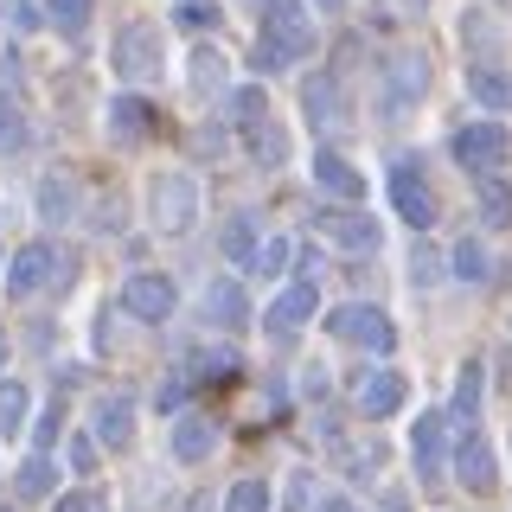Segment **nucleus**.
I'll use <instances>...</instances> for the list:
<instances>
[{
  "instance_id": "1",
  "label": "nucleus",
  "mask_w": 512,
  "mask_h": 512,
  "mask_svg": "<svg viewBox=\"0 0 512 512\" xmlns=\"http://www.w3.org/2000/svg\"><path fill=\"white\" fill-rule=\"evenodd\" d=\"M314 52V13L308 0H263V26H256V71H288Z\"/></svg>"
},
{
  "instance_id": "2",
  "label": "nucleus",
  "mask_w": 512,
  "mask_h": 512,
  "mask_svg": "<svg viewBox=\"0 0 512 512\" xmlns=\"http://www.w3.org/2000/svg\"><path fill=\"white\" fill-rule=\"evenodd\" d=\"M148 224L160 237H186L199 224V180L192 173H154L148 180Z\"/></svg>"
},
{
  "instance_id": "3",
  "label": "nucleus",
  "mask_w": 512,
  "mask_h": 512,
  "mask_svg": "<svg viewBox=\"0 0 512 512\" xmlns=\"http://www.w3.org/2000/svg\"><path fill=\"white\" fill-rule=\"evenodd\" d=\"M109 64L128 77V84H141V77H160V64H167V32L154 20H128L116 32V45H109Z\"/></svg>"
},
{
  "instance_id": "4",
  "label": "nucleus",
  "mask_w": 512,
  "mask_h": 512,
  "mask_svg": "<svg viewBox=\"0 0 512 512\" xmlns=\"http://www.w3.org/2000/svg\"><path fill=\"white\" fill-rule=\"evenodd\" d=\"M327 333H333V340H346V346H365V352H391L397 346V327L372 308V301H346V308H333L327 314Z\"/></svg>"
},
{
  "instance_id": "5",
  "label": "nucleus",
  "mask_w": 512,
  "mask_h": 512,
  "mask_svg": "<svg viewBox=\"0 0 512 512\" xmlns=\"http://www.w3.org/2000/svg\"><path fill=\"white\" fill-rule=\"evenodd\" d=\"M448 148H455V160H461L468 173H493V167L512 154V128H506V122H468L455 141H448Z\"/></svg>"
},
{
  "instance_id": "6",
  "label": "nucleus",
  "mask_w": 512,
  "mask_h": 512,
  "mask_svg": "<svg viewBox=\"0 0 512 512\" xmlns=\"http://www.w3.org/2000/svg\"><path fill=\"white\" fill-rule=\"evenodd\" d=\"M391 205H397V218L410 224V231H429L442 212H436V192H429V180L416 173V160H397L391 167Z\"/></svg>"
},
{
  "instance_id": "7",
  "label": "nucleus",
  "mask_w": 512,
  "mask_h": 512,
  "mask_svg": "<svg viewBox=\"0 0 512 512\" xmlns=\"http://www.w3.org/2000/svg\"><path fill=\"white\" fill-rule=\"evenodd\" d=\"M122 308L135 314V320H173V308H180V288H173L160 269H135V276L122 282Z\"/></svg>"
},
{
  "instance_id": "8",
  "label": "nucleus",
  "mask_w": 512,
  "mask_h": 512,
  "mask_svg": "<svg viewBox=\"0 0 512 512\" xmlns=\"http://www.w3.org/2000/svg\"><path fill=\"white\" fill-rule=\"evenodd\" d=\"M442 455H448V416L442 410L416 416V429H410V468H416V480H442Z\"/></svg>"
},
{
  "instance_id": "9",
  "label": "nucleus",
  "mask_w": 512,
  "mask_h": 512,
  "mask_svg": "<svg viewBox=\"0 0 512 512\" xmlns=\"http://www.w3.org/2000/svg\"><path fill=\"white\" fill-rule=\"evenodd\" d=\"M314 224H320V231L333 237V244H346V250H365V256L378 250V218L352 212V199H340V205H327V212H314Z\"/></svg>"
},
{
  "instance_id": "10",
  "label": "nucleus",
  "mask_w": 512,
  "mask_h": 512,
  "mask_svg": "<svg viewBox=\"0 0 512 512\" xmlns=\"http://www.w3.org/2000/svg\"><path fill=\"white\" fill-rule=\"evenodd\" d=\"M314 308H320L314 282H295V288H282V295H276V301L263 308V327H269V333H282V340H288V333H301V327L314 320Z\"/></svg>"
},
{
  "instance_id": "11",
  "label": "nucleus",
  "mask_w": 512,
  "mask_h": 512,
  "mask_svg": "<svg viewBox=\"0 0 512 512\" xmlns=\"http://www.w3.org/2000/svg\"><path fill=\"white\" fill-rule=\"evenodd\" d=\"M52 276H58L52 244H20V250H13V263H7V295H32V288H45Z\"/></svg>"
},
{
  "instance_id": "12",
  "label": "nucleus",
  "mask_w": 512,
  "mask_h": 512,
  "mask_svg": "<svg viewBox=\"0 0 512 512\" xmlns=\"http://www.w3.org/2000/svg\"><path fill=\"white\" fill-rule=\"evenodd\" d=\"M404 397H410V378L391 372V365H378V372L359 378V410L365 416H397V410H404Z\"/></svg>"
},
{
  "instance_id": "13",
  "label": "nucleus",
  "mask_w": 512,
  "mask_h": 512,
  "mask_svg": "<svg viewBox=\"0 0 512 512\" xmlns=\"http://www.w3.org/2000/svg\"><path fill=\"white\" fill-rule=\"evenodd\" d=\"M90 436H96V448H128L135 442V404L128 397H103L90 410Z\"/></svg>"
},
{
  "instance_id": "14",
  "label": "nucleus",
  "mask_w": 512,
  "mask_h": 512,
  "mask_svg": "<svg viewBox=\"0 0 512 512\" xmlns=\"http://www.w3.org/2000/svg\"><path fill=\"white\" fill-rule=\"evenodd\" d=\"M308 173H314V186H320V192H333V199H365V173L352 167L346 154H333V148H320Z\"/></svg>"
},
{
  "instance_id": "15",
  "label": "nucleus",
  "mask_w": 512,
  "mask_h": 512,
  "mask_svg": "<svg viewBox=\"0 0 512 512\" xmlns=\"http://www.w3.org/2000/svg\"><path fill=\"white\" fill-rule=\"evenodd\" d=\"M468 96L480 109H493V116H506L512 109V71H500L487 58H468Z\"/></svg>"
},
{
  "instance_id": "16",
  "label": "nucleus",
  "mask_w": 512,
  "mask_h": 512,
  "mask_svg": "<svg viewBox=\"0 0 512 512\" xmlns=\"http://www.w3.org/2000/svg\"><path fill=\"white\" fill-rule=\"evenodd\" d=\"M301 109H308V122L314 128H340L346 122V96H340V77H308V84H301Z\"/></svg>"
},
{
  "instance_id": "17",
  "label": "nucleus",
  "mask_w": 512,
  "mask_h": 512,
  "mask_svg": "<svg viewBox=\"0 0 512 512\" xmlns=\"http://www.w3.org/2000/svg\"><path fill=\"white\" fill-rule=\"evenodd\" d=\"M109 135H116V141H148L154 135V109L141 103L135 90L109 96Z\"/></svg>"
},
{
  "instance_id": "18",
  "label": "nucleus",
  "mask_w": 512,
  "mask_h": 512,
  "mask_svg": "<svg viewBox=\"0 0 512 512\" xmlns=\"http://www.w3.org/2000/svg\"><path fill=\"white\" fill-rule=\"evenodd\" d=\"M455 474H461V487H474V493H493L500 487V461H493V448L468 436L461 442V455H455Z\"/></svg>"
},
{
  "instance_id": "19",
  "label": "nucleus",
  "mask_w": 512,
  "mask_h": 512,
  "mask_svg": "<svg viewBox=\"0 0 512 512\" xmlns=\"http://www.w3.org/2000/svg\"><path fill=\"white\" fill-rule=\"evenodd\" d=\"M205 320H218V327H244V320H250V295L231 276L205 282Z\"/></svg>"
},
{
  "instance_id": "20",
  "label": "nucleus",
  "mask_w": 512,
  "mask_h": 512,
  "mask_svg": "<svg viewBox=\"0 0 512 512\" xmlns=\"http://www.w3.org/2000/svg\"><path fill=\"white\" fill-rule=\"evenodd\" d=\"M429 90V58L423 52H397L391 58V103H416Z\"/></svg>"
},
{
  "instance_id": "21",
  "label": "nucleus",
  "mask_w": 512,
  "mask_h": 512,
  "mask_svg": "<svg viewBox=\"0 0 512 512\" xmlns=\"http://www.w3.org/2000/svg\"><path fill=\"white\" fill-rule=\"evenodd\" d=\"M212 448H218V429L205 416H180L173 423V455L180 461H212Z\"/></svg>"
},
{
  "instance_id": "22",
  "label": "nucleus",
  "mask_w": 512,
  "mask_h": 512,
  "mask_svg": "<svg viewBox=\"0 0 512 512\" xmlns=\"http://www.w3.org/2000/svg\"><path fill=\"white\" fill-rule=\"evenodd\" d=\"M13 493H20V500H52L58 493V461L52 455H26L20 474H13Z\"/></svg>"
},
{
  "instance_id": "23",
  "label": "nucleus",
  "mask_w": 512,
  "mask_h": 512,
  "mask_svg": "<svg viewBox=\"0 0 512 512\" xmlns=\"http://www.w3.org/2000/svg\"><path fill=\"white\" fill-rule=\"evenodd\" d=\"M480 218H487L493 231H506V224H512V186H500L493 173H480Z\"/></svg>"
},
{
  "instance_id": "24",
  "label": "nucleus",
  "mask_w": 512,
  "mask_h": 512,
  "mask_svg": "<svg viewBox=\"0 0 512 512\" xmlns=\"http://www.w3.org/2000/svg\"><path fill=\"white\" fill-rule=\"evenodd\" d=\"M244 141H250V154H256V160H282V154H288V135H282V128L269 122V116L244 122Z\"/></svg>"
},
{
  "instance_id": "25",
  "label": "nucleus",
  "mask_w": 512,
  "mask_h": 512,
  "mask_svg": "<svg viewBox=\"0 0 512 512\" xmlns=\"http://www.w3.org/2000/svg\"><path fill=\"white\" fill-rule=\"evenodd\" d=\"M39 212L52 218V224H64V218L77 212V186H71V180H45V186H39Z\"/></svg>"
},
{
  "instance_id": "26",
  "label": "nucleus",
  "mask_w": 512,
  "mask_h": 512,
  "mask_svg": "<svg viewBox=\"0 0 512 512\" xmlns=\"http://www.w3.org/2000/svg\"><path fill=\"white\" fill-rule=\"evenodd\" d=\"M224 84H231V71H224V58L218 52H192V90H224Z\"/></svg>"
},
{
  "instance_id": "27",
  "label": "nucleus",
  "mask_w": 512,
  "mask_h": 512,
  "mask_svg": "<svg viewBox=\"0 0 512 512\" xmlns=\"http://www.w3.org/2000/svg\"><path fill=\"white\" fill-rule=\"evenodd\" d=\"M90 7H96V0H45V13H52L58 32H84L90 26Z\"/></svg>"
},
{
  "instance_id": "28",
  "label": "nucleus",
  "mask_w": 512,
  "mask_h": 512,
  "mask_svg": "<svg viewBox=\"0 0 512 512\" xmlns=\"http://www.w3.org/2000/svg\"><path fill=\"white\" fill-rule=\"evenodd\" d=\"M224 256H231V263H250V256H256V224L250 218L224 224Z\"/></svg>"
},
{
  "instance_id": "29",
  "label": "nucleus",
  "mask_w": 512,
  "mask_h": 512,
  "mask_svg": "<svg viewBox=\"0 0 512 512\" xmlns=\"http://www.w3.org/2000/svg\"><path fill=\"white\" fill-rule=\"evenodd\" d=\"M26 410H32V397H26V384H0V429H20L26 423Z\"/></svg>"
},
{
  "instance_id": "30",
  "label": "nucleus",
  "mask_w": 512,
  "mask_h": 512,
  "mask_svg": "<svg viewBox=\"0 0 512 512\" xmlns=\"http://www.w3.org/2000/svg\"><path fill=\"white\" fill-rule=\"evenodd\" d=\"M474 410H480V365H461V378H455V416H461V423H474Z\"/></svg>"
},
{
  "instance_id": "31",
  "label": "nucleus",
  "mask_w": 512,
  "mask_h": 512,
  "mask_svg": "<svg viewBox=\"0 0 512 512\" xmlns=\"http://www.w3.org/2000/svg\"><path fill=\"white\" fill-rule=\"evenodd\" d=\"M224 512H269V487H263V480H237L231 500H224Z\"/></svg>"
},
{
  "instance_id": "32",
  "label": "nucleus",
  "mask_w": 512,
  "mask_h": 512,
  "mask_svg": "<svg viewBox=\"0 0 512 512\" xmlns=\"http://www.w3.org/2000/svg\"><path fill=\"white\" fill-rule=\"evenodd\" d=\"M26 148V116L13 103H0V154H20Z\"/></svg>"
},
{
  "instance_id": "33",
  "label": "nucleus",
  "mask_w": 512,
  "mask_h": 512,
  "mask_svg": "<svg viewBox=\"0 0 512 512\" xmlns=\"http://www.w3.org/2000/svg\"><path fill=\"white\" fill-rule=\"evenodd\" d=\"M231 109H237V122H256V116H269V96H263V84H244V90H231Z\"/></svg>"
},
{
  "instance_id": "34",
  "label": "nucleus",
  "mask_w": 512,
  "mask_h": 512,
  "mask_svg": "<svg viewBox=\"0 0 512 512\" xmlns=\"http://www.w3.org/2000/svg\"><path fill=\"white\" fill-rule=\"evenodd\" d=\"M455 276L461 282H487V250H480V244H455Z\"/></svg>"
},
{
  "instance_id": "35",
  "label": "nucleus",
  "mask_w": 512,
  "mask_h": 512,
  "mask_svg": "<svg viewBox=\"0 0 512 512\" xmlns=\"http://www.w3.org/2000/svg\"><path fill=\"white\" fill-rule=\"evenodd\" d=\"M180 26H192V32H205V26H218V7H205V0H180V13H173Z\"/></svg>"
},
{
  "instance_id": "36",
  "label": "nucleus",
  "mask_w": 512,
  "mask_h": 512,
  "mask_svg": "<svg viewBox=\"0 0 512 512\" xmlns=\"http://www.w3.org/2000/svg\"><path fill=\"white\" fill-rule=\"evenodd\" d=\"M250 263L263 269V276H276V269L288 263V244H282V237H269V244H256V256H250Z\"/></svg>"
},
{
  "instance_id": "37",
  "label": "nucleus",
  "mask_w": 512,
  "mask_h": 512,
  "mask_svg": "<svg viewBox=\"0 0 512 512\" xmlns=\"http://www.w3.org/2000/svg\"><path fill=\"white\" fill-rule=\"evenodd\" d=\"M186 391H192V378H186V372H173L167 384H160V410H180V404H186Z\"/></svg>"
},
{
  "instance_id": "38",
  "label": "nucleus",
  "mask_w": 512,
  "mask_h": 512,
  "mask_svg": "<svg viewBox=\"0 0 512 512\" xmlns=\"http://www.w3.org/2000/svg\"><path fill=\"white\" fill-rule=\"evenodd\" d=\"M493 39H500V32H493L487 20H461V45H480V52H493Z\"/></svg>"
},
{
  "instance_id": "39",
  "label": "nucleus",
  "mask_w": 512,
  "mask_h": 512,
  "mask_svg": "<svg viewBox=\"0 0 512 512\" xmlns=\"http://www.w3.org/2000/svg\"><path fill=\"white\" fill-rule=\"evenodd\" d=\"M52 512H96V500H90V493H64V500L52 493Z\"/></svg>"
},
{
  "instance_id": "40",
  "label": "nucleus",
  "mask_w": 512,
  "mask_h": 512,
  "mask_svg": "<svg viewBox=\"0 0 512 512\" xmlns=\"http://www.w3.org/2000/svg\"><path fill=\"white\" fill-rule=\"evenodd\" d=\"M71 468H77V474L96 468V442H71Z\"/></svg>"
},
{
  "instance_id": "41",
  "label": "nucleus",
  "mask_w": 512,
  "mask_h": 512,
  "mask_svg": "<svg viewBox=\"0 0 512 512\" xmlns=\"http://www.w3.org/2000/svg\"><path fill=\"white\" fill-rule=\"evenodd\" d=\"M58 429H64V410L52 404V410H45V416H39V442H58Z\"/></svg>"
},
{
  "instance_id": "42",
  "label": "nucleus",
  "mask_w": 512,
  "mask_h": 512,
  "mask_svg": "<svg viewBox=\"0 0 512 512\" xmlns=\"http://www.w3.org/2000/svg\"><path fill=\"white\" fill-rule=\"evenodd\" d=\"M192 148H199V154H224V135H218V128H199V135H192Z\"/></svg>"
},
{
  "instance_id": "43",
  "label": "nucleus",
  "mask_w": 512,
  "mask_h": 512,
  "mask_svg": "<svg viewBox=\"0 0 512 512\" xmlns=\"http://www.w3.org/2000/svg\"><path fill=\"white\" fill-rule=\"evenodd\" d=\"M7 13H13V26H20V32H26V26H39V7H26V0H13Z\"/></svg>"
},
{
  "instance_id": "44",
  "label": "nucleus",
  "mask_w": 512,
  "mask_h": 512,
  "mask_svg": "<svg viewBox=\"0 0 512 512\" xmlns=\"http://www.w3.org/2000/svg\"><path fill=\"white\" fill-rule=\"evenodd\" d=\"M436 276V256H410V282H429Z\"/></svg>"
},
{
  "instance_id": "45",
  "label": "nucleus",
  "mask_w": 512,
  "mask_h": 512,
  "mask_svg": "<svg viewBox=\"0 0 512 512\" xmlns=\"http://www.w3.org/2000/svg\"><path fill=\"white\" fill-rule=\"evenodd\" d=\"M314 512H359V506H352V500H320Z\"/></svg>"
},
{
  "instance_id": "46",
  "label": "nucleus",
  "mask_w": 512,
  "mask_h": 512,
  "mask_svg": "<svg viewBox=\"0 0 512 512\" xmlns=\"http://www.w3.org/2000/svg\"><path fill=\"white\" fill-rule=\"evenodd\" d=\"M314 7H320V13H340V7H346V0H314Z\"/></svg>"
},
{
  "instance_id": "47",
  "label": "nucleus",
  "mask_w": 512,
  "mask_h": 512,
  "mask_svg": "<svg viewBox=\"0 0 512 512\" xmlns=\"http://www.w3.org/2000/svg\"><path fill=\"white\" fill-rule=\"evenodd\" d=\"M0 372H7V333H0Z\"/></svg>"
},
{
  "instance_id": "48",
  "label": "nucleus",
  "mask_w": 512,
  "mask_h": 512,
  "mask_svg": "<svg viewBox=\"0 0 512 512\" xmlns=\"http://www.w3.org/2000/svg\"><path fill=\"white\" fill-rule=\"evenodd\" d=\"M0 512H7V506H0Z\"/></svg>"
}]
</instances>
